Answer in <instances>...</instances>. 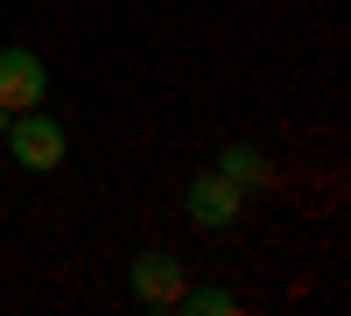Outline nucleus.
I'll use <instances>...</instances> for the list:
<instances>
[{
    "mask_svg": "<svg viewBox=\"0 0 351 316\" xmlns=\"http://www.w3.org/2000/svg\"><path fill=\"white\" fill-rule=\"evenodd\" d=\"M134 295L148 309H183V295H190L183 260H176V253H141L134 260Z\"/></svg>",
    "mask_w": 351,
    "mask_h": 316,
    "instance_id": "obj_2",
    "label": "nucleus"
},
{
    "mask_svg": "<svg viewBox=\"0 0 351 316\" xmlns=\"http://www.w3.org/2000/svg\"><path fill=\"white\" fill-rule=\"evenodd\" d=\"M183 309H204V316H232V309H246V302L232 295V289H190V295H183Z\"/></svg>",
    "mask_w": 351,
    "mask_h": 316,
    "instance_id": "obj_6",
    "label": "nucleus"
},
{
    "mask_svg": "<svg viewBox=\"0 0 351 316\" xmlns=\"http://www.w3.org/2000/svg\"><path fill=\"white\" fill-rule=\"evenodd\" d=\"M190 218L204 225V232H225V225L239 218V183H232L225 169H204V176L190 183Z\"/></svg>",
    "mask_w": 351,
    "mask_h": 316,
    "instance_id": "obj_3",
    "label": "nucleus"
},
{
    "mask_svg": "<svg viewBox=\"0 0 351 316\" xmlns=\"http://www.w3.org/2000/svg\"><path fill=\"white\" fill-rule=\"evenodd\" d=\"M218 169H225L232 183H267V162H260L253 148H225V155H218Z\"/></svg>",
    "mask_w": 351,
    "mask_h": 316,
    "instance_id": "obj_5",
    "label": "nucleus"
},
{
    "mask_svg": "<svg viewBox=\"0 0 351 316\" xmlns=\"http://www.w3.org/2000/svg\"><path fill=\"white\" fill-rule=\"evenodd\" d=\"M8 155H14L21 169H56V162H64V127L43 120V112L28 106V112L8 120Z\"/></svg>",
    "mask_w": 351,
    "mask_h": 316,
    "instance_id": "obj_1",
    "label": "nucleus"
},
{
    "mask_svg": "<svg viewBox=\"0 0 351 316\" xmlns=\"http://www.w3.org/2000/svg\"><path fill=\"white\" fill-rule=\"evenodd\" d=\"M36 99H43V64H36L21 42L0 49V112H28Z\"/></svg>",
    "mask_w": 351,
    "mask_h": 316,
    "instance_id": "obj_4",
    "label": "nucleus"
}]
</instances>
